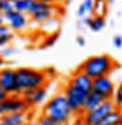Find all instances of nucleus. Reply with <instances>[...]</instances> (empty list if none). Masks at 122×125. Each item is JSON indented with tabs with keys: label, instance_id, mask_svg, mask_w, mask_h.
<instances>
[{
	"label": "nucleus",
	"instance_id": "29",
	"mask_svg": "<svg viewBox=\"0 0 122 125\" xmlns=\"http://www.w3.org/2000/svg\"><path fill=\"white\" fill-rule=\"evenodd\" d=\"M77 44L81 46V47H84L85 46V39L84 37H81V36H78V37H77Z\"/></svg>",
	"mask_w": 122,
	"mask_h": 125
},
{
	"label": "nucleus",
	"instance_id": "30",
	"mask_svg": "<svg viewBox=\"0 0 122 125\" xmlns=\"http://www.w3.org/2000/svg\"><path fill=\"white\" fill-rule=\"evenodd\" d=\"M68 1H71V0H53L54 4H67Z\"/></svg>",
	"mask_w": 122,
	"mask_h": 125
},
{
	"label": "nucleus",
	"instance_id": "4",
	"mask_svg": "<svg viewBox=\"0 0 122 125\" xmlns=\"http://www.w3.org/2000/svg\"><path fill=\"white\" fill-rule=\"evenodd\" d=\"M64 97L67 98V102H68V107L71 109L72 114H80V111L82 108V104L85 101V97L87 94L85 91H82L81 88H77L75 85H71V84H67L64 87Z\"/></svg>",
	"mask_w": 122,
	"mask_h": 125
},
{
	"label": "nucleus",
	"instance_id": "32",
	"mask_svg": "<svg viewBox=\"0 0 122 125\" xmlns=\"http://www.w3.org/2000/svg\"><path fill=\"white\" fill-rule=\"evenodd\" d=\"M36 1H40V3H47V4H54L53 0H36Z\"/></svg>",
	"mask_w": 122,
	"mask_h": 125
},
{
	"label": "nucleus",
	"instance_id": "13",
	"mask_svg": "<svg viewBox=\"0 0 122 125\" xmlns=\"http://www.w3.org/2000/svg\"><path fill=\"white\" fill-rule=\"evenodd\" d=\"M26 112H11L0 117V125H24Z\"/></svg>",
	"mask_w": 122,
	"mask_h": 125
},
{
	"label": "nucleus",
	"instance_id": "9",
	"mask_svg": "<svg viewBox=\"0 0 122 125\" xmlns=\"http://www.w3.org/2000/svg\"><path fill=\"white\" fill-rule=\"evenodd\" d=\"M4 20L13 31H21L29 24V16H27V13H20V11L11 10L10 13L4 14Z\"/></svg>",
	"mask_w": 122,
	"mask_h": 125
},
{
	"label": "nucleus",
	"instance_id": "1",
	"mask_svg": "<svg viewBox=\"0 0 122 125\" xmlns=\"http://www.w3.org/2000/svg\"><path fill=\"white\" fill-rule=\"evenodd\" d=\"M116 67V62L114 61V58L108 54H98L92 55L90 58H87L78 70L85 73L90 78H98L104 77V75H109Z\"/></svg>",
	"mask_w": 122,
	"mask_h": 125
},
{
	"label": "nucleus",
	"instance_id": "8",
	"mask_svg": "<svg viewBox=\"0 0 122 125\" xmlns=\"http://www.w3.org/2000/svg\"><path fill=\"white\" fill-rule=\"evenodd\" d=\"M24 101L29 104V107L33 105H40L47 100V95H48V87L47 85H41L37 88H33V90H27L23 94Z\"/></svg>",
	"mask_w": 122,
	"mask_h": 125
},
{
	"label": "nucleus",
	"instance_id": "22",
	"mask_svg": "<svg viewBox=\"0 0 122 125\" xmlns=\"http://www.w3.org/2000/svg\"><path fill=\"white\" fill-rule=\"evenodd\" d=\"M58 36H60L58 33H54V34H51V36H50V37L46 40V43L43 44V47H50V46H53L54 43L58 40Z\"/></svg>",
	"mask_w": 122,
	"mask_h": 125
},
{
	"label": "nucleus",
	"instance_id": "31",
	"mask_svg": "<svg viewBox=\"0 0 122 125\" xmlns=\"http://www.w3.org/2000/svg\"><path fill=\"white\" fill-rule=\"evenodd\" d=\"M91 20H92V17H85V19H84V24L90 27V24H91Z\"/></svg>",
	"mask_w": 122,
	"mask_h": 125
},
{
	"label": "nucleus",
	"instance_id": "27",
	"mask_svg": "<svg viewBox=\"0 0 122 125\" xmlns=\"http://www.w3.org/2000/svg\"><path fill=\"white\" fill-rule=\"evenodd\" d=\"M77 14H78V17H84V16L87 14V11H85V7L82 6V4L78 7V11H77Z\"/></svg>",
	"mask_w": 122,
	"mask_h": 125
},
{
	"label": "nucleus",
	"instance_id": "19",
	"mask_svg": "<svg viewBox=\"0 0 122 125\" xmlns=\"http://www.w3.org/2000/svg\"><path fill=\"white\" fill-rule=\"evenodd\" d=\"M11 10H14L13 1H10V0H0V11H1L3 14H7Z\"/></svg>",
	"mask_w": 122,
	"mask_h": 125
},
{
	"label": "nucleus",
	"instance_id": "2",
	"mask_svg": "<svg viewBox=\"0 0 122 125\" xmlns=\"http://www.w3.org/2000/svg\"><path fill=\"white\" fill-rule=\"evenodd\" d=\"M43 112L50 119H53L57 125H67L72 117V112L70 109L64 94H55L54 97H51L47 101Z\"/></svg>",
	"mask_w": 122,
	"mask_h": 125
},
{
	"label": "nucleus",
	"instance_id": "28",
	"mask_svg": "<svg viewBox=\"0 0 122 125\" xmlns=\"http://www.w3.org/2000/svg\"><path fill=\"white\" fill-rule=\"evenodd\" d=\"M7 97H9V94L6 93V91H4L3 88H0V102H1V101H4V100H6Z\"/></svg>",
	"mask_w": 122,
	"mask_h": 125
},
{
	"label": "nucleus",
	"instance_id": "34",
	"mask_svg": "<svg viewBox=\"0 0 122 125\" xmlns=\"http://www.w3.org/2000/svg\"><path fill=\"white\" fill-rule=\"evenodd\" d=\"M114 1H115V0H105V3H107V4H112Z\"/></svg>",
	"mask_w": 122,
	"mask_h": 125
},
{
	"label": "nucleus",
	"instance_id": "16",
	"mask_svg": "<svg viewBox=\"0 0 122 125\" xmlns=\"http://www.w3.org/2000/svg\"><path fill=\"white\" fill-rule=\"evenodd\" d=\"M95 16H105L107 13V3L105 0H94V6H92V11Z\"/></svg>",
	"mask_w": 122,
	"mask_h": 125
},
{
	"label": "nucleus",
	"instance_id": "12",
	"mask_svg": "<svg viewBox=\"0 0 122 125\" xmlns=\"http://www.w3.org/2000/svg\"><path fill=\"white\" fill-rule=\"evenodd\" d=\"M104 101H105V98H104L102 95H99L98 93H95V91L91 90L90 93L87 94L85 101H84V104H82V108H81L82 114H87V112H90V111H92V109L98 108Z\"/></svg>",
	"mask_w": 122,
	"mask_h": 125
},
{
	"label": "nucleus",
	"instance_id": "18",
	"mask_svg": "<svg viewBox=\"0 0 122 125\" xmlns=\"http://www.w3.org/2000/svg\"><path fill=\"white\" fill-rule=\"evenodd\" d=\"M111 100L114 101L115 107L122 108V84H119L118 88L114 91V95H112V98H111Z\"/></svg>",
	"mask_w": 122,
	"mask_h": 125
},
{
	"label": "nucleus",
	"instance_id": "6",
	"mask_svg": "<svg viewBox=\"0 0 122 125\" xmlns=\"http://www.w3.org/2000/svg\"><path fill=\"white\" fill-rule=\"evenodd\" d=\"M29 104L24 101L23 97L19 95H9L4 101L0 102V117L6 115V114H11V112H26L29 111Z\"/></svg>",
	"mask_w": 122,
	"mask_h": 125
},
{
	"label": "nucleus",
	"instance_id": "21",
	"mask_svg": "<svg viewBox=\"0 0 122 125\" xmlns=\"http://www.w3.org/2000/svg\"><path fill=\"white\" fill-rule=\"evenodd\" d=\"M37 125H57L55 122H54L53 119H50V118L47 117V115H41V117L38 118V122H37Z\"/></svg>",
	"mask_w": 122,
	"mask_h": 125
},
{
	"label": "nucleus",
	"instance_id": "5",
	"mask_svg": "<svg viewBox=\"0 0 122 125\" xmlns=\"http://www.w3.org/2000/svg\"><path fill=\"white\" fill-rule=\"evenodd\" d=\"M114 109H115L114 101L112 100H105L98 108H95V109H92V111H90V112L84 114L81 122H82V125H94L95 122H98L101 118H104L105 115H108Z\"/></svg>",
	"mask_w": 122,
	"mask_h": 125
},
{
	"label": "nucleus",
	"instance_id": "26",
	"mask_svg": "<svg viewBox=\"0 0 122 125\" xmlns=\"http://www.w3.org/2000/svg\"><path fill=\"white\" fill-rule=\"evenodd\" d=\"M13 53H14V48H11V47H1V55L3 57L11 55Z\"/></svg>",
	"mask_w": 122,
	"mask_h": 125
},
{
	"label": "nucleus",
	"instance_id": "23",
	"mask_svg": "<svg viewBox=\"0 0 122 125\" xmlns=\"http://www.w3.org/2000/svg\"><path fill=\"white\" fill-rule=\"evenodd\" d=\"M82 6L85 7V11H87V13H91L92 11V6H94V0H84Z\"/></svg>",
	"mask_w": 122,
	"mask_h": 125
},
{
	"label": "nucleus",
	"instance_id": "10",
	"mask_svg": "<svg viewBox=\"0 0 122 125\" xmlns=\"http://www.w3.org/2000/svg\"><path fill=\"white\" fill-rule=\"evenodd\" d=\"M0 88H3L9 95L17 94L16 70H13V68H3L0 71Z\"/></svg>",
	"mask_w": 122,
	"mask_h": 125
},
{
	"label": "nucleus",
	"instance_id": "7",
	"mask_svg": "<svg viewBox=\"0 0 122 125\" xmlns=\"http://www.w3.org/2000/svg\"><path fill=\"white\" fill-rule=\"evenodd\" d=\"M92 91L98 93L102 95L105 100H111L115 91L114 81L111 80L109 75H104V77H98L92 80Z\"/></svg>",
	"mask_w": 122,
	"mask_h": 125
},
{
	"label": "nucleus",
	"instance_id": "24",
	"mask_svg": "<svg viewBox=\"0 0 122 125\" xmlns=\"http://www.w3.org/2000/svg\"><path fill=\"white\" fill-rule=\"evenodd\" d=\"M44 73H46L47 78H54L57 75V70H55L54 67H47V70L44 71Z\"/></svg>",
	"mask_w": 122,
	"mask_h": 125
},
{
	"label": "nucleus",
	"instance_id": "3",
	"mask_svg": "<svg viewBox=\"0 0 122 125\" xmlns=\"http://www.w3.org/2000/svg\"><path fill=\"white\" fill-rule=\"evenodd\" d=\"M47 75L44 71L34 70V68H19L16 70V84H17V94H23L27 90H33L37 87L46 85Z\"/></svg>",
	"mask_w": 122,
	"mask_h": 125
},
{
	"label": "nucleus",
	"instance_id": "20",
	"mask_svg": "<svg viewBox=\"0 0 122 125\" xmlns=\"http://www.w3.org/2000/svg\"><path fill=\"white\" fill-rule=\"evenodd\" d=\"M0 37L13 39V30L9 27L7 23H1V24H0Z\"/></svg>",
	"mask_w": 122,
	"mask_h": 125
},
{
	"label": "nucleus",
	"instance_id": "33",
	"mask_svg": "<svg viewBox=\"0 0 122 125\" xmlns=\"http://www.w3.org/2000/svg\"><path fill=\"white\" fill-rule=\"evenodd\" d=\"M1 23H6V20H4V14L0 11V24H1Z\"/></svg>",
	"mask_w": 122,
	"mask_h": 125
},
{
	"label": "nucleus",
	"instance_id": "37",
	"mask_svg": "<svg viewBox=\"0 0 122 125\" xmlns=\"http://www.w3.org/2000/svg\"><path fill=\"white\" fill-rule=\"evenodd\" d=\"M10 1H13V3H14V1H17V0H10Z\"/></svg>",
	"mask_w": 122,
	"mask_h": 125
},
{
	"label": "nucleus",
	"instance_id": "14",
	"mask_svg": "<svg viewBox=\"0 0 122 125\" xmlns=\"http://www.w3.org/2000/svg\"><path fill=\"white\" fill-rule=\"evenodd\" d=\"M121 119H122V111L119 108H115L114 111H111L108 115L101 118L98 122H95L94 125H116V122H119Z\"/></svg>",
	"mask_w": 122,
	"mask_h": 125
},
{
	"label": "nucleus",
	"instance_id": "17",
	"mask_svg": "<svg viewBox=\"0 0 122 125\" xmlns=\"http://www.w3.org/2000/svg\"><path fill=\"white\" fill-rule=\"evenodd\" d=\"M34 0H17L13 3V7L16 11H20V13H27V10L30 9V6L33 4Z\"/></svg>",
	"mask_w": 122,
	"mask_h": 125
},
{
	"label": "nucleus",
	"instance_id": "35",
	"mask_svg": "<svg viewBox=\"0 0 122 125\" xmlns=\"http://www.w3.org/2000/svg\"><path fill=\"white\" fill-rule=\"evenodd\" d=\"M116 125H122V119L119 121V122H116Z\"/></svg>",
	"mask_w": 122,
	"mask_h": 125
},
{
	"label": "nucleus",
	"instance_id": "36",
	"mask_svg": "<svg viewBox=\"0 0 122 125\" xmlns=\"http://www.w3.org/2000/svg\"><path fill=\"white\" fill-rule=\"evenodd\" d=\"M1 64H3V60H0V65H1Z\"/></svg>",
	"mask_w": 122,
	"mask_h": 125
},
{
	"label": "nucleus",
	"instance_id": "15",
	"mask_svg": "<svg viewBox=\"0 0 122 125\" xmlns=\"http://www.w3.org/2000/svg\"><path fill=\"white\" fill-rule=\"evenodd\" d=\"M105 26H107L105 17H104V16H95V17H92L90 29H91L92 31H95V33H98V31H101L102 29H105Z\"/></svg>",
	"mask_w": 122,
	"mask_h": 125
},
{
	"label": "nucleus",
	"instance_id": "25",
	"mask_svg": "<svg viewBox=\"0 0 122 125\" xmlns=\"http://www.w3.org/2000/svg\"><path fill=\"white\" fill-rule=\"evenodd\" d=\"M112 44L115 48H121L122 47V36H115L112 39Z\"/></svg>",
	"mask_w": 122,
	"mask_h": 125
},
{
	"label": "nucleus",
	"instance_id": "11",
	"mask_svg": "<svg viewBox=\"0 0 122 125\" xmlns=\"http://www.w3.org/2000/svg\"><path fill=\"white\" fill-rule=\"evenodd\" d=\"M68 84L75 85L77 88H81V90L85 91V93H90V91L92 90V78H90L85 73L78 70V71H75V73L72 74V77H71Z\"/></svg>",
	"mask_w": 122,
	"mask_h": 125
}]
</instances>
